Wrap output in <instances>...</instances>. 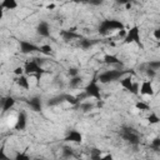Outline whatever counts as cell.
I'll use <instances>...</instances> for the list:
<instances>
[{"label":"cell","instance_id":"cell-1","mask_svg":"<svg viewBox=\"0 0 160 160\" xmlns=\"http://www.w3.org/2000/svg\"><path fill=\"white\" fill-rule=\"evenodd\" d=\"M124 28H125V25L120 20H118V19H105L99 25V34L105 36V35L110 34L111 31L122 30Z\"/></svg>","mask_w":160,"mask_h":160},{"label":"cell","instance_id":"cell-2","mask_svg":"<svg viewBox=\"0 0 160 160\" xmlns=\"http://www.w3.org/2000/svg\"><path fill=\"white\" fill-rule=\"evenodd\" d=\"M125 74H126V71L125 70H120V69L106 70V71L99 74L96 80L100 81V84H109V82H112L115 80H120V78H122Z\"/></svg>","mask_w":160,"mask_h":160},{"label":"cell","instance_id":"cell-3","mask_svg":"<svg viewBox=\"0 0 160 160\" xmlns=\"http://www.w3.org/2000/svg\"><path fill=\"white\" fill-rule=\"evenodd\" d=\"M120 135H121V138H122L126 142H129L130 145L136 146V145L140 144V136H139L138 131H136L135 129L130 128V126H122V128H121V131H120Z\"/></svg>","mask_w":160,"mask_h":160},{"label":"cell","instance_id":"cell-4","mask_svg":"<svg viewBox=\"0 0 160 160\" xmlns=\"http://www.w3.org/2000/svg\"><path fill=\"white\" fill-rule=\"evenodd\" d=\"M124 42H125V44L135 42L139 48L144 49V45H142V42H141V38H140V29H139V26L134 25V26H131V28L126 31V34H125V36H124Z\"/></svg>","mask_w":160,"mask_h":160},{"label":"cell","instance_id":"cell-5","mask_svg":"<svg viewBox=\"0 0 160 160\" xmlns=\"http://www.w3.org/2000/svg\"><path fill=\"white\" fill-rule=\"evenodd\" d=\"M84 92H85L86 98H94V99H98V100L101 99V91H100V86H99V84H98L96 78H94V79L85 86Z\"/></svg>","mask_w":160,"mask_h":160},{"label":"cell","instance_id":"cell-6","mask_svg":"<svg viewBox=\"0 0 160 160\" xmlns=\"http://www.w3.org/2000/svg\"><path fill=\"white\" fill-rule=\"evenodd\" d=\"M45 72V70L40 66V64L34 59V60H30L25 64L24 66V74L26 75H36L38 78L41 76L42 74Z\"/></svg>","mask_w":160,"mask_h":160},{"label":"cell","instance_id":"cell-7","mask_svg":"<svg viewBox=\"0 0 160 160\" xmlns=\"http://www.w3.org/2000/svg\"><path fill=\"white\" fill-rule=\"evenodd\" d=\"M120 85L124 89L129 90L134 95H138L139 94V85H138V82H134L131 75H126L124 78H120Z\"/></svg>","mask_w":160,"mask_h":160},{"label":"cell","instance_id":"cell-8","mask_svg":"<svg viewBox=\"0 0 160 160\" xmlns=\"http://www.w3.org/2000/svg\"><path fill=\"white\" fill-rule=\"evenodd\" d=\"M19 49H20V52L21 54H32V52H36L39 51V46L28 41V40H20L19 41Z\"/></svg>","mask_w":160,"mask_h":160},{"label":"cell","instance_id":"cell-9","mask_svg":"<svg viewBox=\"0 0 160 160\" xmlns=\"http://www.w3.org/2000/svg\"><path fill=\"white\" fill-rule=\"evenodd\" d=\"M154 86H152V80H144L139 88V94L140 95H145V96H152L154 95Z\"/></svg>","mask_w":160,"mask_h":160},{"label":"cell","instance_id":"cell-10","mask_svg":"<svg viewBox=\"0 0 160 160\" xmlns=\"http://www.w3.org/2000/svg\"><path fill=\"white\" fill-rule=\"evenodd\" d=\"M26 125H28V116L24 111H20L16 116L14 128H15V130H24L26 128Z\"/></svg>","mask_w":160,"mask_h":160},{"label":"cell","instance_id":"cell-11","mask_svg":"<svg viewBox=\"0 0 160 160\" xmlns=\"http://www.w3.org/2000/svg\"><path fill=\"white\" fill-rule=\"evenodd\" d=\"M60 36L62 38V40L65 41H71L75 39H80V35L75 32V29H68V30H61L60 31Z\"/></svg>","mask_w":160,"mask_h":160},{"label":"cell","instance_id":"cell-12","mask_svg":"<svg viewBox=\"0 0 160 160\" xmlns=\"http://www.w3.org/2000/svg\"><path fill=\"white\" fill-rule=\"evenodd\" d=\"M36 32L42 36V38H49L50 36V28H49V24L46 21H40L36 26Z\"/></svg>","mask_w":160,"mask_h":160},{"label":"cell","instance_id":"cell-13","mask_svg":"<svg viewBox=\"0 0 160 160\" xmlns=\"http://www.w3.org/2000/svg\"><path fill=\"white\" fill-rule=\"evenodd\" d=\"M65 141L70 142H81L82 141V134L78 130H70L68 135L65 136Z\"/></svg>","mask_w":160,"mask_h":160},{"label":"cell","instance_id":"cell-14","mask_svg":"<svg viewBox=\"0 0 160 160\" xmlns=\"http://www.w3.org/2000/svg\"><path fill=\"white\" fill-rule=\"evenodd\" d=\"M28 105L34 111H41V109H42V101H41V99L39 96H32L31 99H29L28 100Z\"/></svg>","mask_w":160,"mask_h":160},{"label":"cell","instance_id":"cell-15","mask_svg":"<svg viewBox=\"0 0 160 160\" xmlns=\"http://www.w3.org/2000/svg\"><path fill=\"white\" fill-rule=\"evenodd\" d=\"M15 102H16V100H15L12 96H6V98H4V99L1 100V111L5 112V111L11 110V109L14 108Z\"/></svg>","mask_w":160,"mask_h":160},{"label":"cell","instance_id":"cell-16","mask_svg":"<svg viewBox=\"0 0 160 160\" xmlns=\"http://www.w3.org/2000/svg\"><path fill=\"white\" fill-rule=\"evenodd\" d=\"M104 62L108 64V65H120V66L122 65L121 60H120L118 56L110 55V54H106V55L104 56Z\"/></svg>","mask_w":160,"mask_h":160},{"label":"cell","instance_id":"cell-17","mask_svg":"<svg viewBox=\"0 0 160 160\" xmlns=\"http://www.w3.org/2000/svg\"><path fill=\"white\" fill-rule=\"evenodd\" d=\"M16 84H18L20 88L25 89V90H28V89L30 88L29 79H28V76H25L24 74H22V75H20V76H18V79H16Z\"/></svg>","mask_w":160,"mask_h":160},{"label":"cell","instance_id":"cell-18","mask_svg":"<svg viewBox=\"0 0 160 160\" xmlns=\"http://www.w3.org/2000/svg\"><path fill=\"white\" fill-rule=\"evenodd\" d=\"M81 82H82V79H81L79 75L71 76L70 80H69V86H70L71 89H78V88L81 85Z\"/></svg>","mask_w":160,"mask_h":160},{"label":"cell","instance_id":"cell-19","mask_svg":"<svg viewBox=\"0 0 160 160\" xmlns=\"http://www.w3.org/2000/svg\"><path fill=\"white\" fill-rule=\"evenodd\" d=\"M2 8L6 10H15L18 8V1L16 0H1Z\"/></svg>","mask_w":160,"mask_h":160},{"label":"cell","instance_id":"cell-20","mask_svg":"<svg viewBox=\"0 0 160 160\" xmlns=\"http://www.w3.org/2000/svg\"><path fill=\"white\" fill-rule=\"evenodd\" d=\"M62 101H65V100H64V94H61V95H58V96H54V98L49 99L48 105H49V106H55V105L61 104Z\"/></svg>","mask_w":160,"mask_h":160},{"label":"cell","instance_id":"cell-21","mask_svg":"<svg viewBox=\"0 0 160 160\" xmlns=\"http://www.w3.org/2000/svg\"><path fill=\"white\" fill-rule=\"evenodd\" d=\"M64 100H65L66 102H69L70 105H78V104L80 102L76 96L70 95V94H64Z\"/></svg>","mask_w":160,"mask_h":160},{"label":"cell","instance_id":"cell-22","mask_svg":"<svg viewBox=\"0 0 160 160\" xmlns=\"http://www.w3.org/2000/svg\"><path fill=\"white\" fill-rule=\"evenodd\" d=\"M92 44H94V42H92L90 39H80V42H79L80 48H81V49H84V50L90 49V48L92 46Z\"/></svg>","mask_w":160,"mask_h":160},{"label":"cell","instance_id":"cell-23","mask_svg":"<svg viewBox=\"0 0 160 160\" xmlns=\"http://www.w3.org/2000/svg\"><path fill=\"white\" fill-rule=\"evenodd\" d=\"M39 51H40L41 54H44V55H50V54L52 52V48H51L50 45L45 44V45L39 46Z\"/></svg>","mask_w":160,"mask_h":160},{"label":"cell","instance_id":"cell-24","mask_svg":"<svg viewBox=\"0 0 160 160\" xmlns=\"http://www.w3.org/2000/svg\"><path fill=\"white\" fill-rule=\"evenodd\" d=\"M95 108V104H92V102H82V104H80V109L82 110V111H90V110H92Z\"/></svg>","mask_w":160,"mask_h":160},{"label":"cell","instance_id":"cell-25","mask_svg":"<svg viewBox=\"0 0 160 160\" xmlns=\"http://www.w3.org/2000/svg\"><path fill=\"white\" fill-rule=\"evenodd\" d=\"M135 108L138 110H140V111H148L149 110V105L146 102H144V101H138L135 104Z\"/></svg>","mask_w":160,"mask_h":160},{"label":"cell","instance_id":"cell-26","mask_svg":"<svg viewBox=\"0 0 160 160\" xmlns=\"http://www.w3.org/2000/svg\"><path fill=\"white\" fill-rule=\"evenodd\" d=\"M150 146H151V149H154L155 151L160 150V138H154V139L151 140Z\"/></svg>","mask_w":160,"mask_h":160},{"label":"cell","instance_id":"cell-27","mask_svg":"<svg viewBox=\"0 0 160 160\" xmlns=\"http://www.w3.org/2000/svg\"><path fill=\"white\" fill-rule=\"evenodd\" d=\"M145 74H146V76H148L149 80H152V79L156 78V70H154V69H151V68H148V69L145 70Z\"/></svg>","mask_w":160,"mask_h":160},{"label":"cell","instance_id":"cell-28","mask_svg":"<svg viewBox=\"0 0 160 160\" xmlns=\"http://www.w3.org/2000/svg\"><path fill=\"white\" fill-rule=\"evenodd\" d=\"M72 155H74V150L71 148H69V146H64L62 148V156L64 158H70Z\"/></svg>","mask_w":160,"mask_h":160},{"label":"cell","instance_id":"cell-29","mask_svg":"<svg viewBox=\"0 0 160 160\" xmlns=\"http://www.w3.org/2000/svg\"><path fill=\"white\" fill-rule=\"evenodd\" d=\"M148 120H149V122H150V124H158L160 119H159V116H158L155 112H150V115H149Z\"/></svg>","mask_w":160,"mask_h":160},{"label":"cell","instance_id":"cell-30","mask_svg":"<svg viewBox=\"0 0 160 160\" xmlns=\"http://www.w3.org/2000/svg\"><path fill=\"white\" fill-rule=\"evenodd\" d=\"M148 68H151V69H154V70H159V68H160V61L159 60H156V61H149L148 62Z\"/></svg>","mask_w":160,"mask_h":160},{"label":"cell","instance_id":"cell-31","mask_svg":"<svg viewBox=\"0 0 160 160\" xmlns=\"http://www.w3.org/2000/svg\"><path fill=\"white\" fill-rule=\"evenodd\" d=\"M68 74H69L70 78H71V76H76V75H79V70H78L76 68H70V69L68 70Z\"/></svg>","mask_w":160,"mask_h":160},{"label":"cell","instance_id":"cell-32","mask_svg":"<svg viewBox=\"0 0 160 160\" xmlns=\"http://www.w3.org/2000/svg\"><path fill=\"white\" fill-rule=\"evenodd\" d=\"M14 74H15L16 76L22 75V74H24V68H22V66H16V68L14 69Z\"/></svg>","mask_w":160,"mask_h":160},{"label":"cell","instance_id":"cell-33","mask_svg":"<svg viewBox=\"0 0 160 160\" xmlns=\"http://www.w3.org/2000/svg\"><path fill=\"white\" fill-rule=\"evenodd\" d=\"M102 1H104V0H89L88 4H90V5H92V6H99V5L102 4Z\"/></svg>","mask_w":160,"mask_h":160},{"label":"cell","instance_id":"cell-34","mask_svg":"<svg viewBox=\"0 0 160 160\" xmlns=\"http://www.w3.org/2000/svg\"><path fill=\"white\" fill-rule=\"evenodd\" d=\"M15 159H16V160H29V156H28L26 154H22V152H21V154H18V155L15 156Z\"/></svg>","mask_w":160,"mask_h":160},{"label":"cell","instance_id":"cell-35","mask_svg":"<svg viewBox=\"0 0 160 160\" xmlns=\"http://www.w3.org/2000/svg\"><path fill=\"white\" fill-rule=\"evenodd\" d=\"M9 158H8V155H5V152H4V146L0 149V160H8Z\"/></svg>","mask_w":160,"mask_h":160},{"label":"cell","instance_id":"cell-36","mask_svg":"<svg viewBox=\"0 0 160 160\" xmlns=\"http://www.w3.org/2000/svg\"><path fill=\"white\" fill-rule=\"evenodd\" d=\"M154 38H155L156 40H160V30H159V29H155V30H154Z\"/></svg>","mask_w":160,"mask_h":160},{"label":"cell","instance_id":"cell-37","mask_svg":"<svg viewBox=\"0 0 160 160\" xmlns=\"http://www.w3.org/2000/svg\"><path fill=\"white\" fill-rule=\"evenodd\" d=\"M118 4H120V5H125V4H128V2H131L132 0H115Z\"/></svg>","mask_w":160,"mask_h":160},{"label":"cell","instance_id":"cell-38","mask_svg":"<svg viewBox=\"0 0 160 160\" xmlns=\"http://www.w3.org/2000/svg\"><path fill=\"white\" fill-rule=\"evenodd\" d=\"M4 11H5V9L2 8V4L0 1V20H2V18H4Z\"/></svg>","mask_w":160,"mask_h":160},{"label":"cell","instance_id":"cell-39","mask_svg":"<svg viewBox=\"0 0 160 160\" xmlns=\"http://www.w3.org/2000/svg\"><path fill=\"white\" fill-rule=\"evenodd\" d=\"M131 6H132V4L131 2H128V4H125V8L129 10V9H131Z\"/></svg>","mask_w":160,"mask_h":160},{"label":"cell","instance_id":"cell-40","mask_svg":"<svg viewBox=\"0 0 160 160\" xmlns=\"http://www.w3.org/2000/svg\"><path fill=\"white\" fill-rule=\"evenodd\" d=\"M54 8H55V5H54V4H49V5L46 6V9H49V10H50V9H54Z\"/></svg>","mask_w":160,"mask_h":160},{"label":"cell","instance_id":"cell-41","mask_svg":"<svg viewBox=\"0 0 160 160\" xmlns=\"http://www.w3.org/2000/svg\"><path fill=\"white\" fill-rule=\"evenodd\" d=\"M111 158H112V156H111V155L109 154V155H105V156H104L102 159H111Z\"/></svg>","mask_w":160,"mask_h":160},{"label":"cell","instance_id":"cell-42","mask_svg":"<svg viewBox=\"0 0 160 160\" xmlns=\"http://www.w3.org/2000/svg\"><path fill=\"white\" fill-rule=\"evenodd\" d=\"M76 2H88L89 0H75Z\"/></svg>","mask_w":160,"mask_h":160}]
</instances>
